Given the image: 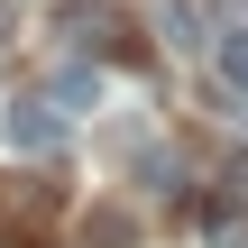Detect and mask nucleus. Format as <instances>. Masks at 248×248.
<instances>
[{
  "label": "nucleus",
  "instance_id": "f03ea898",
  "mask_svg": "<svg viewBox=\"0 0 248 248\" xmlns=\"http://www.w3.org/2000/svg\"><path fill=\"white\" fill-rule=\"evenodd\" d=\"M55 138H64V101H55V92H18V101H9V147L46 156Z\"/></svg>",
  "mask_w": 248,
  "mask_h": 248
},
{
  "label": "nucleus",
  "instance_id": "39448f33",
  "mask_svg": "<svg viewBox=\"0 0 248 248\" xmlns=\"http://www.w3.org/2000/svg\"><path fill=\"white\" fill-rule=\"evenodd\" d=\"M0 46H9V0H0Z\"/></svg>",
  "mask_w": 248,
  "mask_h": 248
},
{
  "label": "nucleus",
  "instance_id": "20e7f679",
  "mask_svg": "<svg viewBox=\"0 0 248 248\" xmlns=\"http://www.w3.org/2000/svg\"><path fill=\"white\" fill-rule=\"evenodd\" d=\"M212 64H221V83H239V92H248V28H230V37L212 46Z\"/></svg>",
  "mask_w": 248,
  "mask_h": 248
},
{
  "label": "nucleus",
  "instance_id": "7ed1b4c3",
  "mask_svg": "<svg viewBox=\"0 0 248 248\" xmlns=\"http://www.w3.org/2000/svg\"><path fill=\"white\" fill-rule=\"evenodd\" d=\"M46 92H55L64 110H92V101H101V74H92V64H64V74H55Z\"/></svg>",
  "mask_w": 248,
  "mask_h": 248
},
{
  "label": "nucleus",
  "instance_id": "f257e3e1",
  "mask_svg": "<svg viewBox=\"0 0 248 248\" xmlns=\"http://www.w3.org/2000/svg\"><path fill=\"white\" fill-rule=\"evenodd\" d=\"M55 37H74L83 55H110V46H129V18L101 0H74V9H55Z\"/></svg>",
  "mask_w": 248,
  "mask_h": 248
}]
</instances>
